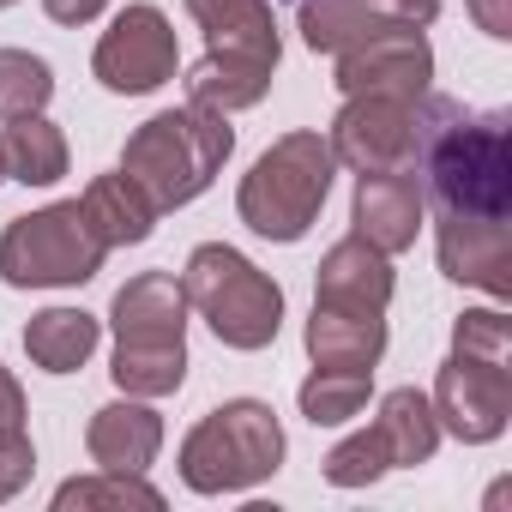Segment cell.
I'll return each instance as SVG.
<instances>
[{"mask_svg":"<svg viewBox=\"0 0 512 512\" xmlns=\"http://www.w3.org/2000/svg\"><path fill=\"white\" fill-rule=\"evenodd\" d=\"M422 199L452 217H506L512 211V151L506 115H470L452 97H422Z\"/></svg>","mask_w":512,"mask_h":512,"instance_id":"6da1fadb","label":"cell"},{"mask_svg":"<svg viewBox=\"0 0 512 512\" xmlns=\"http://www.w3.org/2000/svg\"><path fill=\"white\" fill-rule=\"evenodd\" d=\"M434 422L464 446H488L512 416V326L494 308H476L452 326V356L434 380Z\"/></svg>","mask_w":512,"mask_h":512,"instance_id":"7a4b0ae2","label":"cell"},{"mask_svg":"<svg viewBox=\"0 0 512 512\" xmlns=\"http://www.w3.org/2000/svg\"><path fill=\"white\" fill-rule=\"evenodd\" d=\"M229 151H235L229 115L193 109V103H187V109L151 115V121L127 139L121 175H133L157 211H175V205L199 199V193L217 181V169L229 163Z\"/></svg>","mask_w":512,"mask_h":512,"instance_id":"3957f363","label":"cell"},{"mask_svg":"<svg viewBox=\"0 0 512 512\" xmlns=\"http://www.w3.org/2000/svg\"><path fill=\"white\" fill-rule=\"evenodd\" d=\"M115 386L127 398H169L187 380V296L169 272H139L115 296Z\"/></svg>","mask_w":512,"mask_h":512,"instance_id":"277c9868","label":"cell"},{"mask_svg":"<svg viewBox=\"0 0 512 512\" xmlns=\"http://www.w3.org/2000/svg\"><path fill=\"white\" fill-rule=\"evenodd\" d=\"M332 175H338V157H332V145L320 133H284L241 175L235 211L266 241H302L314 229L326 193H332Z\"/></svg>","mask_w":512,"mask_h":512,"instance_id":"5b68a950","label":"cell"},{"mask_svg":"<svg viewBox=\"0 0 512 512\" xmlns=\"http://www.w3.org/2000/svg\"><path fill=\"white\" fill-rule=\"evenodd\" d=\"M278 464H284V428H278L272 404H260V398L217 404L181 440V482L193 494H241L253 482L278 476Z\"/></svg>","mask_w":512,"mask_h":512,"instance_id":"8992f818","label":"cell"},{"mask_svg":"<svg viewBox=\"0 0 512 512\" xmlns=\"http://www.w3.org/2000/svg\"><path fill=\"white\" fill-rule=\"evenodd\" d=\"M181 296L187 308L205 314V326L229 344V350H266L284 326V290L247 260V253L205 241L187 253L181 272Z\"/></svg>","mask_w":512,"mask_h":512,"instance_id":"52a82bcc","label":"cell"},{"mask_svg":"<svg viewBox=\"0 0 512 512\" xmlns=\"http://www.w3.org/2000/svg\"><path fill=\"white\" fill-rule=\"evenodd\" d=\"M109 260L103 235L91 229L79 199L43 205L31 217H13L0 235V278L13 290H55V284H85Z\"/></svg>","mask_w":512,"mask_h":512,"instance_id":"ba28073f","label":"cell"},{"mask_svg":"<svg viewBox=\"0 0 512 512\" xmlns=\"http://www.w3.org/2000/svg\"><path fill=\"white\" fill-rule=\"evenodd\" d=\"M326 145L356 175L416 169V151H422V103H404V97H350L344 115L332 121V139Z\"/></svg>","mask_w":512,"mask_h":512,"instance_id":"9c48e42d","label":"cell"},{"mask_svg":"<svg viewBox=\"0 0 512 512\" xmlns=\"http://www.w3.org/2000/svg\"><path fill=\"white\" fill-rule=\"evenodd\" d=\"M91 73L115 97H145V91L169 85L175 79V25L157 7H145V0L115 13V25L103 31V43L91 55Z\"/></svg>","mask_w":512,"mask_h":512,"instance_id":"30bf717a","label":"cell"},{"mask_svg":"<svg viewBox=\"0 0 512 512\" xmlns=\"http://www.w3.org/2000/svg\"><path fill=\"white\" fill-rule=\"evenodd\" d=\"M428 79H434V55H428V37L416 25L374 31L368 43L338 55V91L344 97H404V103H422Z\"/></svg>","mask_w":512,"mask_h":512,"instance_id":"8fae6325","label":"cell"},{"mask_svg":"<svg viewBox=\"0 0 512 512\" xmlns=\"http://www.w3.org/2000/svg\"><path fill=\"white\" fill-rule=\"evenodd\" d=\"M434 253L452 284H476L494 302L512 290V223L506 217H434Z\"/></svg>","mask_w":512,"mask_h":512,"instance_id":"7c38bea8","label":"cell"},{"mask_svg":"<svg viewBox=\"0 0 512 512\" xmlns=\"http://www.w3.org/2000/svg\"><path fill=\"white\" fill-rule=\"evenodd\" d=\"M422 181L416 169H380V175H362L356 181V205H350V223L362 241H374L380 253H404L416 247V229H422Z\"/></svg>","mask_w":512,"mask_h":512,"instance_id":"4fadbf2b","label":"cell"},{"mask_svg":"<svg viewBox=\"0 0 512 512\" xmlns=\"http://www.w3.org/2000/svg\"><path fill=\"white\" fill-rule=\"evenodd\" d=\"M392 302V253H380L362 235H344L326 260H320V284H314V308H338V314H386Z\"/></svg>","mask_w":512,"mask_h":512,"instance_id":"5bb4252c","label":"cell"},{"mask_svg":"<svg viewBox=\"0 0 512 512\" xmlns=\"http://www.w3.org/2000/svg\"><path fill=\"white\" fill-rule=\"evenodd\" d=\"M85 446H91V464L97 470H127V476H145L157 446H163V416L139 398H121V404H103L85 428Z\"/></svg>","mask_w":512,"mask_h":512,"instance_id":"9a60e30c","label":"cell"},{"mask_svg":"<svg viewBox=\"0 0 512 512\" xmlns=\"http://www.w3.org/2000/svg\"><path fill=\"white\" fill-rule=\"evenodd\" d=\"M272 73H278V61H253V55L205 49V61L187 73V103H193V109H217V115L253 109V103L272 91Z\"/></svg>","mask_w":512,"mask_h":512,"instance_id":"2e32d148","label":"cell"},{"mask_svg":"<svg viewBox=\"0 0 512 512\" xmlns=\"http://www.w3.org/2000/svg\"><path fill=\"white\" fill-rule=\"evenodd\" d=\"M380 350H386V314L314 308V320H308V356H314V368H362V374H374Z\"/></svg>","mask_w":512,"mask_h":512,"instance_id":"e0dca14e","label":"cell"},{"mask_svg":"<svg viewBox=\"0 0 512 512\" xmlns=\"http://www.w3.org/2000/svg\"><path fill=\"white\" fill-rule=\"evenodd\" d=\"M79 205H85L91 229L103 235V247H133V241H145L151 223H157V205L145 199V187H139L133 175H97V181L79 193Z\"/></svg>","mask_w":512,"mask_h":512,"instance_id":"ac0fdd59","label":"cell"},{"mask_svg":"<svg viewBox=\"0 0 512 512\" xmlns=\"http://www.w3.org/2000/svg\"><path fill=\"white\" fill-rule=\"evenodd\" d=\"M374 434L392 458V470H410V464H428L434 446H440V422H434V404L416 392V386H398L380 398V416H374Z\"/></svg>","mask_w":512,"mask_h":512,"instance_id":"d6986e66","label":"cell"},{"mask_svg":"<svg viewBox=\"0 0 512 512\" xmlns=\"http://www.w3.org/2000/svg\"><path fill=\"white\" fill-rule=\"evenodd\" d=\"M103 326L85 314V308H43L31 326H25V356L43 368V374H73L79 362H91Z\"/></svg>","mask_w":512,"mask_h":512,"instance_id":"ffe728a7","label":"cell"},{"mask_svg":"<svg viewBox=\"0 0 512 512\" xmlns=\"http://www.w3.org/2000/svg\"><path fill=\"white\" fill-rule=\"evenodd\" d=\"M0 163L25 187H49V181L67 175V139L43 115H13V127L0 133Z\"/></svg>","mask_w":512,"mask_h":512,"instance_id":"44dd1931","label":"cell"},{"mask_svg":"<svg viewBox=\"0 0 512 512\" xmlns=\"http://www.w3.org/2000/svg\"><path fill=\"white\" fill-rule=\"evenodd\" d=\"M368 386H374V374H362V368H314L296 398H302V416L314 428H338V422L362 416Z\"/></svg>","mask_w":512,"mask_h":512,"instance_id":"7402d4cb","label":"cell"},{"mask_svg":"<svg viewBox=\"0 0 512 512\" xmlns=\"http://www.w3.org/2000/svg\"><path fill=\"white\" fill-rule=\"evenodd\" d=\"M55 506L61 512H85V506H145V512H157L163 506V494L145 482V476H127V470H97V476H73L61 494H55Z\"/></svg>","mask_w":512,"mask_h":512,"instance_id":"603a6c76","label":"cell"},{"mask_svg":"<svg viewBox=\"0 0 512 512\" xmlns=\"http://www.w3.org/2000/svg\"><path fill=\"white\" fill-rule=\"evenodd\" d=\"M55 97L49 61L25 55V49H0V121L13 115H43V103Z\"/></svg>","mask_w":512,"mask_h":512,"instance_id":"cb8c5ba5","label":"cell"},{"mask_svg":"<svg viewBox=\"0 0 512 512\" xmlns=\"http://www.w3.org/2000/svg\"><path fill=\"white\" fill-rule=\"evenodd\" d=\"M386 470H392V458H386V446H380L374 428L350 434V440L332 446V458H326V482H332V488H368V482H380Z\"/></svg>","mask_w":512,"mask_h":512,"instance_id":"d4e9b609","label":"cell"},{"mask_svg":"<svg viewBox=\"0 0 512 512\" xmlns=\"http://www.w3.org/2000/svg\"><path fill=\"white\" fill-rule=\"evenodd\" d=\"M350 7L374 25V31H392V25H434V13H440V0H350Z\"/></svg>","mask_w":512,"mask_h":512,"instance_id":"484cf974","label":"cell"},{"mask_svg":"<svg viewBox=\"0 0 512 512\" xmlns=\"http://www.w3.org/2000/svg\"><path fill=\"white\" fill-rule=\"evenodd\" d=\"M37 470V452H31V434H0V500H13Z\"/></svg>","mask_w":512,"mask_h":512,"instance_id":"4316f807","label":"cell"},{"mask_svg":"<svg viewBox=\"0 0 512 512\" xmlns=\"http://www.w3.org/2000/svg\"><path fill=\"white\" fill-rule=\"evenodd\" d=\"M464 7L488 37H512V0H464Z\"/></svg>","mask_w":512,"mask_h":512,"instance_id":"83f0119b","label":"cell"},{"mask_svg":"<svg viewBox=\"0 0 512 512\" xmlns=\"http://www.w3.org/2000/svg\"><path fill=\"white\" fill-rule=\"evenodd\" d=\"M25 428V392H19V380L0 368V434H19Z\"/></svg>","mask_w":512,"mask_h":512,"instance_id":"f1b7e54d","label":"cell"},{"mask_svg":"<svg viewBox=\"0 0 512 512\" xmlns=\"http://www.w3.org/2000/svg\"><path fill=\"white\" fill-rule=\"evenodd\" d=\"M103 7H109V0H43V13H49L55 25H91Z\"/></svg>","mask_w":512,"mask_h":512,"instance_id":"f546056e","label":"cell"},{"mask_svg":"<svg viewBox=\"0 0 512 512\" xmlns=\"http://www.w3.org/2000/svg\"><path fill=\"white\" fill-rule=\"evenodd\" d=\"M0 181H7V163H0Z\"/></svg>","mask_w":512,"mask_h":512,"instance_id":"4dcf8cb0","label":"cell"},{"mask_svg":"<svg viewBox=\"0 0 512 512\" xmlns=\"http://www.w3.org/2000/svg\"><path fill=\"white\" fill-rule=\"evenodd\" d=\"M0 7H13V0H0Z\"/></svg>","mask_w":512,"mask_h":512,"instance_id":"1f68e13d","label":"cell"}]
</instances>
